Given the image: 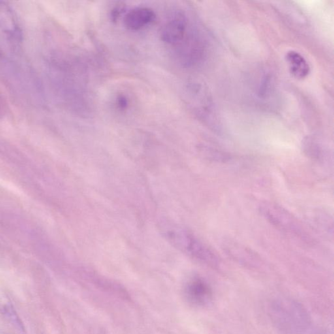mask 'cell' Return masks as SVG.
Returning <instances> with one entry per match:
<instances>
[{"label": "cell", "instance_id": "cell-1", "mask_svg": "<svg viewBox=\"0 0 334 334\" xmlns=\"http://www.w3.org/2000/svg\"><path fill=\"white\" fill-rule=\"evenodd\" d=\"M270 315L284 334H306L310 322L307 312L297 302L280 300L272 304Z\"/></svg>", "mask_w": 334, "mask_h": 334}, {"label": "cell", "instance_id": "cell-2", "mask_svg": "<svg viewBox=\"0 0 334 334\" xmlns=\"http://www.w3.org/2000/svg\"><path fill=\"white\" fill-rule=\"evenodd\" d=\"M165 232L170 241L183 252L208 265H218V257L215 253L186 230L172 227Z\"/></svg>", "mask_w": 334, "mask_h": 334}, {"label": "cell", "instance_id": "cell-3", "mask_svg": "<svg viewBox=\"0 0 334 334\" xmlns=\"http://www.w3.org/2000/svg\"><path fill=\"white\" fill-rule=\"evenodd\" d=\"M264 218L282 231L303 237V229L295 217L275 203L265 202L259 206Z\"/></svg>", "mask_w": 334, "mask_h": 334}, {"label": "cell", "instance_id": "cell-4", "mask_svg": "<svg viewBox=\"0 0 334 334\" xmlns=\"http://www.w3.org/2000/svg\"><path fill=\"white\" fill-rule=\"evenodd\" d=\"M188 20L184 14L178 12L164 26L161 38L166 43L179 44L187 36Z\"/></svg>", "mask_w": 334, "mask_h": 334}, {"label": "cell", "instance_id": "cell-5", "mask_svg": "<svg viewBox=\"0 0 334 334\" xmlns=\"http://www.w3.org/2000/svg\"><path fill=\"white\" fill-rule=\"evenodd\" d=\"M186 297L195 305L203 306L212 299V291L209 285L202 279L191 280L186 287Z\"/></svg>", "mask_w": 334, "mask_h": 334}, {"label": "cell", "instance_id": "cell-6", "mask_svg": "<svg viewBox=\"0 0 334 334\" xmlns=\"http://www.w3.org/2000/svg\"><path fill=\"white\" fill-rule=\"evenodd\" d=\"M0 31L11 41H20L22 36L14 12L3 2H0Z\"/></svg>", "mask_w": 334, "mask_h": 334}, {"label": "cell", "instance_id": "cell-7", "mask_svg": "<svg viewBox=\"0 0 334 334\" xmlns=\"http://www.w3.org/2000/svg\"><path fill=\"white\" fill-rule=\"evenodd\" d=\"M155 13L147 7L133 8L126 14L124 18L125 27L129 30L137 31L147 26L154 20Z\"/></svg>", "mask_w": 334, "mask_h": 334}, {"label": "cell", "instance_id": "cell-8", "mask_svg": "<svg viewBox=\"0 0 334 334\" xmlns=\"http://www.w3.org/2000/svg\"><path fill=\"white\" fill-rule=\"evenodd\" d=\"M286 58L289 63L291 73L295 78L302 79L310 74L309 64L299 52L293 50L289 51L286 54Z\"/></svg>", "mask_w": 334, "mask_h": 334}, {"label": "cell", "instance_id": "cell-9", "mask_svg": "<svg viewBox=\"0 0 334 334\" xmlns=\"http://www.w3.org/2000/svg\"><path fill=\"white\" fill-rule=\"evenodd\" d=\"M0 314L4 315L11 321L17 328L24 331L20 319L17 316L15 310L12 306L9 299L3 293L0 292Z\"/></svg>", "mask_w": 334, "mask_h": 334}, {"label": "cell", "instance_id": "cell-10", "mask_svg": "<svg viewBox=\"0 0 334 334\" xmlns=\"http://www.w3.org/2000/svg\"><path fill=\"white\" fill-rule=\"evenodd\" d=\"M304 151L310 159L320 161L325 158L323 148L314 140L308 139L304 144Z\"/></svg>", "mask_w": 334, "mask_h": 334}, {"label": "cell", "instance_id": "cell-11", "mask_svg": "<svg viewBox=\"0 0 334 334\" xmlns=\"http://www.w3.org/2000/svg\"><path fill=\"white\" fill-rule=\"evenodd\" d=\"M116 104L120 109H126L127 106H128V99L124 95H119L118 99L116 100Z\"/></svg>", "mask_w": 334, "mask_h": 334}, {"label": "cell", "instance_id": "cell-12", "mask_svg": "<svg viewBox=\"0 0 334 334\" xmlns=\"http://www.w3.org/2000/svg\"><path fill=\"white\" fill-rule=\"evenodd\" d=\"M123 9L122 6H119V7H116L114 8L112 11V18L113 20H116L117 18H118V16H120L121 13H122V10Z\"/></svg>", "mask_w": 334, "mask_h": 334}, {"label": "cell", "instance_id": "cell-13", "mask_svg": "<svg viewBox=\"0 0 334 334\" xmlns=\"http://www.w3.org/2000/svg\"><path fill=\"white\" fill-rule=\"evenodd\" d=\"M0 334H6L3 333V332L0 331Z\"/></svg>", "mask_w": 334, "mask_h": 334}]
</instances>
